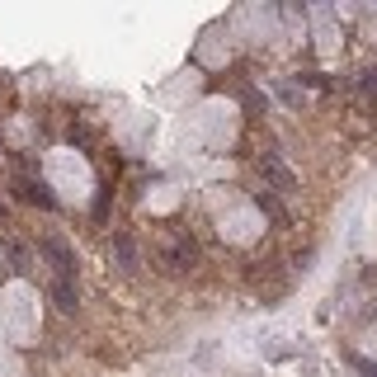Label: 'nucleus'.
<instances>
[{
    "label": "nucleus",
    "mask_w": 377,
    "mask_h": 377,
    "mask_svg": "<svg viewBox=\"0 0 377 377\" xmlns=\"http://www.w3.org/2000/svg\"><path fill=\"white\" fill-rule=\"evenodd\" d=\"M19 198H29V203H38V207H57V198L47 193V188H38V184H29V179H19Z\"/></svg>",
    "instance_id": "3"
},
{
    "label": "nucleus",
    "mask_w": 377,
    "mask_h": 377,
    "mask_svg": "<svg viewBox=\"0 0 377 377\" xmlns=\"http://www.w3.org/2000/svg\"><path fill=\"white\" fill-rule=\"evenodd\" d=\"M113 255H118V264H123L127 274L137 269V250H132V241H127V236H118V241H113Z\"/></svg>",
    "instance_id": "6"
},
{
    "label": "nucleus",
    "mask_w": 377,
    "mask_h": 377,
    "mask_svg": "<svg viewBox=\"0 0 377 377\" xmlns=\"http://www.w3.org/2000/svg\"><path fill=\"white\" fill-rule=\"evenodd\" d=\"M260 207H264V212H269L274 222H279V226H288V212H283V203L274 198V193H260Z\"/></svg>",
    "instance_id": "7"
},
{
    "label": "nucleus",
    "mask_w": 377,
    "mask_h": 377,
    "mask_svg": "<svg viewBox=\"0 0 377 377\" xmlns=\"http://www.w3.org/2000/svg\"><path fill=\"white\" fill-rule=\"evenodd\" d=\"M359 85H363L368 94H377V71H363V80H359Z\"/></svg>",
    "instance_id": "9"
},
{
    "label": "nucleus",
    "mask_w": 377,
    "mask_h": 377,
    "mask_svg": "<svg viewBox=\"0 0 377 377\" xmlns=\"http://www.w3.org/2000/svg\"><path fill=\"white\" fill-rule=\"evenodd\" d=\"M349 363H354L363 377H377V363H373V359H363V354H349Z\"/></svg>",
    "instance_id": "8"
},
{
    "label": "nucleus",
    "mask_w": 377,
    "mask_h": 377,
    "mask_svg": "<svg viewBox=\"0 0 377 377\" xmlns=\"http://www.w3.org/2000/svg\"><path fill=\"white\" fill-rule=\"evenodd\" d=\"M43 250L52 255V264H57V279H71L76 274V260H71V250H66V241H57V236H47Z\"/></svg>",
    "instance_id": "2"
},
{
    "label": "nucleus",
    "mask_w": 377,
    "mask_h": 377,
    "mask_svg": "<svg viewBox=\"0 0 377 377\" xmlns=\"http://www.w3.org/2000/svg\"><path fill=\"white\" fill-rule=\"evenodd\" d=\"M193 260H198V245H193V241L170 245V264H174V269H193Z\"/></svg>",
    "instance_id": "4"
},
{
    "label": "nucleus",
    "mask_w": 377,
    "mask_h": 377,
    "mask_svg": "<svg viewBox=\"0 0 377 377\" xmlns=\"http://www.w3.org/2000/svg\"><path fill=\"white\" fill-rule=\"evenodd\" d=\"M260 174H264V184L279 188V193H298V188H302L298 170H293L283 156H274V151H264V156H260Z\"/></svg>",
    "instance_id": "1"
},
{
    "label": "nucleus",
    "mask_w": 377,
    "mask_h": 377,
    "mask_svg": "<svg viewBox=\"0 0 377 377\" xmlns=\"http://www.w3.org/2000/svg\"><path fill=\"white\" fill-rule=\"evenodd\" d=\"M52 298H57L62 312H76V288H71V279H57V283H52Z\"/></svg>",
    "instance_id": "5"
}]
</instances>
